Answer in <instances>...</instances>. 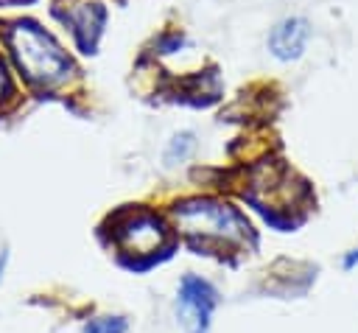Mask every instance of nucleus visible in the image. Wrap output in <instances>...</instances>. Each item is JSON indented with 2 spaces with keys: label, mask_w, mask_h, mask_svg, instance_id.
I'll return each mask as SVG.
<instances>
[{
  "label": "nucleus",
  "mask_w": 358,
  "mask_h": 333,
  "mask_svg": "<svg viewBox=\"0 0 358 333\" xmlns=\"http://www.w3.org/2000/svg\"><path fill=\"white\" fill-rule=\"evenodd\" d=\"M173 215L179 221L182 229L187 232H201V235H215V238H227V241H241L249 232L246 218L224 201H213V199H190V201H179L173 207Z\"/></svg>",
  "instance_id": "obj_2"
},
{
  "label": "nucleus",
  "mask_w": 358,
  "mask_h": 333,
  "mask_svg": "<svg viewBox=\"0 0 358 333\" xmlns=\"http://www.w3.org/2000/svg\"><path fill=\"white\" fill-rule=\"evenodd\" d=\"M215 305H218V294L207 280H201L196 274L182 277L176 313H179V322H182V327L187 333H207Z\"/></svg>",
  "instance_id": "obj_3"
},
{
  "label": "nucleus",
  "mask_w": 358,
  "mask_h": 333,
  "mask_svg": "<svg viewBox=\"0 0 358 333\" xmlns=\"http://www.w3.org/2000/svg\"><path fill=\"white\" fill-rule=\"evenodd\" d=\"M126 327L123 316H95L84 325V333H126Z\"/></svg>",
  "instance_id": "obj_7"
},
{
  "label": "nucleus",
  "mask_w": 358,
  "mask_h": 333,
  "mask_svg": "<svg viewBox=\"0 0 358 333\" xmlns=\"http://www.w3.org/2000/svg\"><path fill=\"white\" fill-rule=\"evenodd\" d=\"M6 42H8V50L17 62V67L28 76V81L53 87V84H62L70 78V73H73L70 56L36 22L22 20L17 25H11L6 34Z\"/></svg>",
  "instance_id": "obj_1"
},
{
  "label": "nucleus",
  "mask_w": 358,
  "mask_h": 333,
  "mask_svg": "<svg viewBox=\"0 0 358 333\" xmlns=\"http://www.w3.org/2000/svg\"><path fill=\"white\" fill-rule=\"evenodd\" d=\"M310 36V25L302 17H288L282 22L274 25V31L268 34V50L271 56H277L280 62H291L299 59L305 50V42Z\"/></svg>",
  "instance_id": "obj_4"
},
{
  "label": "nucleus",
  "mask_w": 358,
  "mask_h": 333,
  "mask_svg": "<svg viewBox=\"0 0 358 333\" xmlns=\"http://www.w3.org/2000/svg\"><path fill=\"white\" fill-rule=\"evenodd\" d=\"M117 238L129 252H151L165 238V224L151 213H137L120 227Z\"/></svg>",
  "instance_id": "obj_5"
},
{
  "label": "nucleus",
  "mask_w": 358,
  "mask_h": 333,
  "mask_svg": "<svg viewBox=\"0 0 358 333\" xmlns=\"http://www.w3.org/2000/svg\"><path fill=\"white\" fill-rule=\"evenodd\" d=\"M8 95H11V78H8V70H6V64L0 59V101L8 98Z\"/></svg>",
  "instance_id": "obj_8"
},
{
  "label": "nucleus",
  "mask_w": 358,
  "mask_h": 333,
  "mask_svg": "<svg viewBox=\"0 0 358 333\" xmlns=\"http://www.w3.org/2000/svg\"><path fill=\"white\" fill-rule=\"evenodd\" d=\"M193 146H196V140H193V134H190V132L176 134V137L168 143V148H165V165L185 162V160H187V154L193 151Z\"/></svg>",
  "instance_id": "obj_6"
},
{
  "label": "nucleus",
  "mask_w": 358,
  "mask_h": 333,
  "mask_svg": "<svg viewBox=\"0 0 358 333\" xmlns=\"http://www.w3.org/2000/svg\"><path fill=\"white\" fill-rule=\"evenodd\" d=\"M352 266H358V246L344 255V269H352Z\"/></svg>",
  "instance_id": "obj_9"
},
{
  "label": "nucleus",
  "mask_w": 358,
  "mask_h": 333,
  "mask_svg": "<svg viewBox=\"0 0 358 333\" xmlns=\"http://www.w3.org/2000/svg\"><path fill=\"white\" fill-rule=\"evenodd\" d=\"M3 269H6V255H0V277H3Z\"/></svg>",
  "instance_id": "obj_10"
}]
</instances>
